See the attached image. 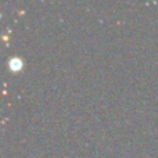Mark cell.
<instances>
[{
  "label": "cell",
  "mask_w": 158,
  "mask_h": 158,
  "mask_svg": "<svg viewBox=\"0 0 158 158\" xmlns=\"http://www.w3.org/2000/svg\"><path fill=\"white\" fill-rule=\"evenodd\" d=\"M8 68H10L11 72H18L24 68V61L19 57H13L10 61H8Z\"/></svg>",
  "instance_id": "6da1fadb"
}]
</instances>
